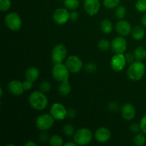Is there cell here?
I'll return each mask as SVG.
<instances>
[{"mask_svg":"<svg viewBox=\"0 0 146 146\" xmlns=\"http://www.w3.org/2000/svg\"><path fill=\"white\" fill-rule=\"evenodd\" d=\"M126 59H125L124 54H115V55L111 58V67L113 71L115 72H120L123 71L126 65Z\"/></svg>","mask_w":146,"mask_h":146,"instance_id":"obj_12","label":"cell"},{"mask_svg":"<svg viewBox=\"0 0 146 146\" xmlns=\"http://www.w3.org/2000/svg\"><path fill=\"white\" fill-rule=\"evenodd\" d=\"M121 3V0H104L103 4L108 9H113L118 7Z\"/></svg>","mask_w":146,"mask_h":146,"instance_id":"obj_28","label":"cell"},{"mask_svg":"<svg viewBox=\"0 0 146 146\" xmlns=\"http://www.w3.org/2000/svg\"><path fill=\"white\" fill-rule=\"evenodd\" d=\"M50 114L56 121H63L68 116V110L61 103H54L50 108Z\"/></svg>","mask_w":146,"mask_h":146,"instance_id":"obj_8","label":"cell"},{"mask_svg":"<svg viewBox=\"0 0 146 146\" xmlns=\"http://www.w3.org/2000/svg\"><path fill=\"white\" fill-rule=\"evenodd\" d=\"M11 7V0H0V10L2 12L9 11Z\"/></svg>","mask_w":146,"mask_h":146,"instance_id":"obj_30","label":"cell"},{"mask_svg":"<svg viewBox=\"0 0 146 146\" xmlns=\"http://www.w3.org/2000/svg\"><path fill=\"white\" fill-rule=\"evenodd\" d=\"M39 75V70L35 66H31L28 68L25 73L26 79H28L29 81H33V82H35L36 81L38 80Z\"/></svg>","mask_w":146,"mask_h":146,"instance_id":"obj_18","label":"cell"},{"mask_svg":"<svg viewBox=\"0 0 146 146\" xmlns=\"http://www.w3.org/2000/svg\"><path fill=\"white\" fill-rule=\"evenodd\" d=\"M79 0H64V5L69 11L76 10L79 7Z\"/></svg>","mask_w":146,"mask_h":146,"instance_id":"obj_24","label":"cell"},{"mask_svg":"<svg viewBox=\"0 0 146 146\" xmlns=\"http://www.w3.org/2000/svg\"><path fill=\"white\" fill-rule=\"evenodd\" d=\"M146 138L145 133H138L135 135L133 138V143L136 146H143L145 144Z\"/></svg>","mask_w":146,"mask_h":146,"instance_id":"obj_25","label":"cell"},{"mask_svg":"<svg viewBox=\"0 0 146 146\" xmlns=\"http://www.w3.org/2000/svg\"><path fill=\"white\" fill-rule=\"evenodd\" d=\"M79 19V14L76 10H73L70 12V20L72 21H76Z\"/></svg>","mask_w":146,"mask_h":146,"instance_id":"obj_39","label":"cell"},{"mask_svg":"<svg viewBox=\"0 0 146 146\" xmlns=\"http://www.w3.org/2000/svg\"><path fill=\"white\" fill-rule=\"evenodd\" d=\"M7 88L10 94L18 96L22 95L25 91L23 86V82L19 80H11V81H9L7 86Z\"/></svg>","mask_w":146,"mask_h":146,"instance_id":"obj_16","label":"cell"},{"mask_svg":"<svg viewBox=\"0 0 146 146\" xmlns=\"http://www.w3.org/2000/svg\"><path fill=\"white\" fill-rule=\"evenodd\" d=\"M130 130H131V132H133L135 134L140 133V131H141L140 123H132L130 125Z\"/></svg>","mask_w":146,"mask_h":146,"instance_id":"obj_35","label":"cell"},{"mask_svg":"<svg viewBox=\"0 0 146 146\" xmlns=\"http://www.w3.org/2000/svg\"><path fill=\"white\" fill-rule=\"evenodd\" d=\"M51 84L48 81H43L39 85V90L44 93H48L51 90Z\"/></svg>","mask_w":146,"mask_h":146,"instance_id":"obj_32","label":"cell"},{"mask_svg":"<svg viewBox=\"0 0 146 146\" xmlns=\"http://www.w3.org/2000/svg\"><path fill=\"white\" fill-rule=\"evenodd\" d=\"M84 68H85V70L88 73H95L96 71L97 68H98V66L94 63L90 62L86 64Z\"/></svg>","mask_w":146,"mask_h":146,"instance_id":"obj_33","label":"cell"},{"mask_svg":"<svg viewBox=\"0 0 146 146\" xmlns=\"http://www.w3.org/2000/svg\"><path fill=\"white\" fill-rule=\"evenodd\" d=\"M145 73V66L141 61H136L130 64L127 69V76L133 81H138L143 78Z\"/></svg>","mask_w":146,"mask_h":146,"instance_id":"obj_2","label":"cell"},{"mask_svg":"<svg viewBox=\"0 0 146 146\" xmlns=\"http://www.w3.org/2000/svg\"><path fill=\"white\" fill-rule=\"evenodd\" d=\"M94 135L97 142L100 143H106L111 139V133L110 130L106 127H100L95 131Z\"/></svg>","mask_w":146,"mask_h":146,"instance_id":"obj_15","label":"cell"},{"mask_svg":"<svg viewBox=\"0 0 146 146\" xmlns=\"http://www.w3.org/2000/svg\"><path fill=\"white\" fill-rule=\"evenodd\" d=\"M101 6L100 0H84V10L86 14L91 17L96 15L99 12Z\"/></svg>","mask_w":146,"mask_h":146,"instance_id":"obj_13","label":"cell"},{"mask_svg":"<svg viewBox=\"0 0 146 146\" xmlns=\"http://www.w3.org/2000/svg\"><path fill=\"white\" fill-rule=\"evenodd\" d=\"M115 29L120 36H126L131 34L133 29L131 24L128 21L125 19H121L115 24Z\"/></svg>","mask_w":146,"mask_h":146,"instance_id":"obj_14","label":"cell"},{"mask_svg":"<svg viewBox=\"0 0 146 146\" xmlns=\"http://www.w3.org/2000/svg\"><path fill=\"white\" fill-rule=\"evenodd\" d=\"M24 146H37V144L32 141H29L24 144Z\"/></svg>","mask_w":146,"mask_h":146,"instance_id":"obj_43","label":"cell"},{"mask_svg":"<svg viewBox=\"0 0 146 146\" xmlns=\"http://www.w3.org/2000/svg\"><path fill=\"white\" fill-rule=\"evenodd\" d=\"M64 146H77V144L74 141L73 142H68V143H66L64 144Z\"/></svg>","mask_w":146,"mask_h":146,"instance_id":"obj_44","label":"cell"},{"mask_svg":"<svg viewBox=\"0 0 146 146\" xmlns=\"http://www.w3.org/2000/svg\"><path fill=\"white\" fill-rule=\"evenodd\" d=\"M133 54L136 61H142L146 58V48L143 46H139L135 48Z\"/></svg>","mask_w":146,"mask_h":146,"instance_id":"obj_22","label":"cell"},{"mask_svg":"<svg viewBox=\"0 0 146 146\" xmlns=\"http://www.w3.org/2000/svg\"><path fill=\"white\" fill-rule=\"evenodd\" d=\"M100 27H101V30L102 31V32L105 34H111L113 30V24L112 21L108 19H103L100 24Z\"/></svg>","mask_w":146,"mask_h":146,"instance_id":"obj_20","label":"cell"},{"mask_svg":"<svg viewBox=\"0 0 146 146\" xmlns=\"http://www.w3.org/2000/svg\"><path fill=\"white\" fill-rule=\"evenodd\" d=\"M71 86L68 81L61 82L58 86V93L62 96H66L71 93Z\"/></svg>","mask_w":146,"mask_h":146,"instance_id":"obj_21","label":"cell"},{"mask_svg":"<svg viewBox=\"0 0 146 146\" xmlns=\"http://www.w3.org/2000/svg\"><path fill=\"white\" fill-rule=\"evenodd\" d=\"M98 47L101 51H106L111 48V43L107 39H101L98 43Z\"/></svg>","mask_w":146,"mask_h":146,"instance_id":"obj_29","label":"cell"},{"mask_svg":"<svg viewBox=\"0 0 146 146\" xmlns=\"http://www.w3.org/2000/svg\"><path fill=\"white\" fill-rule=\"evenodd\" d=\"M133 38L135 41H141L145 35V31L142 26H135L131 31Z\"/></svg>","mask_w":146,"mask_h":146,"instance_id":"obj_19","label":"cell"},{"mask_svg":"<svg viewBox=\"0 0 146 146\" xmlns=\"http://www.w3.org/2000/svg\"><path fill=\"white\" fill-rule=\"evenodd\" d=\"M135 7L139 12H146V0H137Z\"/></svg>","mask_w":146,"mask_h":146,"instance_id":"obj_31","label":"cell"},{"mask_svg":"<svg viewBox=\"0 0 146 146\" xmlns=\"http://www.w3.org/2000/svg\"><path fill=\"white\" fill-rule=\"evenodd\" d=\"M94 136L92 131L89 128H81L76 131L73 138L77 145H86L91 142Z\"/></svg>","mask_w":146,"mask_h":146,"instance_id":"obj_3","label":"cell"},{"mask_svg":"<svg viewBox=\"0 0 146 146\" xmlns=\"http://www.w3.org/2000/svg\"><path fill=\"white\" fill-rule=\"evenodd\" d=\"M0 91H1V94H0V96L1 97H2V96H3V88H0Z\"/></svg>","mask_w":146,"mask_h":146,"instance_id":"obj_45","label":"cell"},{"mask_svg":"<svg viewBox=\"0 0 146 146\" xmlns=\"http://www.w3.org/2000/svg\"><path fill=\"white\" fill-rule=\"evenodd\" d=\"M108 108L111 112H117L119 109V105L115 101H112V102H110L108 104Z\"/></svg>","mask_w":146,"mask_h":146,"instance_id":"obj_34","label":"cell"},{"mask_svg":"<svg viewBox=\"0 0 146 146\" xmlns=\"http://www.w3.org/2000/svg\"><path fill=\"white\" fill-rule=\"evenodd\" d=\"M127 40L124 36H118L111 41V49L114 54H124L127 50Z\"/></svg>","mask_w":146,"mask_h":146,"instance_id":"obj_11","label":"cell"},{"mask_svg":"<svg viewBox=\"0 0 146 146\" xmlns=\"http://www.w3.org/2000/svg\"><path fill=\"white\" fill-rule=\"evenodd\" d=\"M121 115L126 121H131L136 115V110L134 106L130 103L125 104L121 108Z\"/></svg>","mask_w":146,"mask_h":146,"instance_id":"obj_17","label":"cell"},{"mask_svg":"<svg viewBox=\"0 0 146 146\" xmlns=\"http://www.w3.org/2000/svg\"><path fill=\"white\" fill-rule=\"evenodd\" d=\"M65 64L68 67L70 72L73 74H78L84 67L82 61L76 55H71L66 58Z\"/></svg>","mask_w":146,"mask_h":146,"instance_id":"obj_9","label":"cell"},{"mask_svg":"<svg viewBox=\"0 0 146 146\" xmlns=\"http://www.w3.org/2000/svg\"><path fill=\"white\" fill-rule=\"evenodd\" d=\"M125 59H126L127 63H129V64H131V63L134 62L135 61V56H134L133 53H126L125 54Z\"/></svg>","mask_w":146,"mask_h":146,"instance_id":"obj_38","label":"cell"},{"mask_svg":"<svg viewBox=\"0 0 146 146\" xmlns=\"http://www.w3.org/2000/svg\"><path fill=\"white\" fill-rule=\"evenodd\" d=\"M69 10L65 7H60L56 9L53 14V20L56 24L58 25H63L66 24L70 20Z\"/></svg>","mask_w":146,"mask_h":146,"instance_id":"obj_10","label":"cell"},{"mask_svg":"<svg viewBox=\"0 0 146 146\" xmlns=\"http://www.w3.org/2000/svg\"><path fill=\"white\" fill-rule=\"evenodd\" d=\"M126 8L124 6L119 5L115 8V17L118 19V20L123 19L126 16Z\"/></svg>","mask_w":146,"mask_h":146,"instance_id":"obj_26","label":"cell"},{"mask_svg":"<svg viewBox=\"0 0 146 146\" xmlns=\"http://www.w3.org/2000/svg\"><path fill=\"white\" fill-rule=\"evenodd\" d=\"M76 115V112L74 109L71 108V109L68 110V117H69L70 118H74V117Z\"/></svg>","mask_w":146,"mask_h":146,"instance_id":"obj_41","label":"cell"},{"mask_svg":"<svg viewBox=\"0 0 146 146\" xmlns=\"http://www.w3.org/2000/svg\"><path fill=\"white\" fill-rule=\"evenodd\" d=\"M55 121L54 117L50 113H43L38 115L36 119V127L42 132L46 131L54 125Z\"/></svg>","mask_w":146,"mask_h":146,"instance_id":"obj_6","label":"cell"},{"mask_svg":"<svg viewBox=\"0 0 146 146\" xmlns=\"http://www.w3.org/2000/svg\"><path fill=\"white\" fill-rule=\"evenodd\" d=\"M140 126H141V130L143 133L146 134V115H143L141 118V121L139 122Z\"/></svg>","mask_w":146,"mask_h":146,"instance_id":"obj_37","label":"cell"},{"mask_svg":"<svg viewBox=\"0 0 146 146\" xmlns=\"http://www.w3.org/2000/svg\"><path fill=\"white\" fill-rule=\"evenodd\" d=\"M62 131L64 133V135L67 137L74 136L76 133L75 127L71 124H66L62 128Z\"/></svg>","mask_w":146,"mask_h":146,"instance_id":"obj_27","label":"cell"},{"mask_svg":"<svg viewBox=\"0 0 146 146\" xmlns=\"http://www.w3.org/2000/svg\"><path fill=\"white\" fill-rule=\"evenodd\" d=\"M48 143L51 146H61L64 145V139L59 135H53L50 137Z\"/></svg>","mask_w":146,"mask_h":146,"instance_id":"obj_23","label":"cell"},{"mask_svg":"<svg viewBox=\"0 0 146 146\" xmlns=\"http://www.w3.org/2000/svg\"><path fill=\"white\" fill-rule=\"evenodd\" d=\"M46 131H43V133L41 134H40L39 135V137H38V138H39L40 141H41V142L44 143V142H46V141H49V138L50 137H48V134L46 133H45Z\"/></svg>","mask_w":146,"mask_h":146,"instance_id":"obj_40","label":"cell"},{"mask_svg":"<svg viewBox=\"0 0 146 146\" xmlns=\"http://www.w3.org/2000/svg\"><path fill=\"white\" fill-rule=\"evenodd\" d=\"M141 24H142L143 27L146 28V13L141 18Z\"/></svg>","mask_w":146,"mask_h":146,"instance_id":"obj_42","label":"cell"},{"mask_svg":"<svg viewBox=\"0 0 146 146\" xmlns=\"http://www.w3.org/2000/svg\"><path fill=\"white\" fill-rule=\"evenodd\" d=\"M66 56L67 48L62 44L55 45L51 51V59L54 64L63 63L64 60L66 58Z\"/></svg>","mask_w":146,"mask_h":146,"instance_id":"obj_7","label":"cell"},{"mask_svg":"<svg viewBox=\"0 0 146 146\" xmlns=\"http://www.w3.org/2000/svg\"><path fill=\"white\" fill-rule=\"evenodd\" d=\"M52 76L58 82H64L68 81L70 76V71L68 67L64 63L54 64L52 68Z\"/></svg>","mask_w":146,"mask_h":146,"instance_id":"obj_4","label":"cell"},{"mask_svg":"<svg viewBox=\"0 0 146 146\" xmlns=\"http://www.w3.org/2000/svg\"><path fill=\"white\" fill-rule=\"evenodd\" d=\"M4 23L7 28L13 31L21 29L22 27V19L17 12H10L4 17Z\"/></svg>","mask_w":146,"mask_h":146,"instance_id":"obj_5","label":"cell"},{"mask_svg":"<svg viewBox=\"0 0 146 146\" xmlns=\"http://www.w3.org/2000/svg\"><path fill=\"white\" fill-rule=\"evenodd\" d=\"M23 86H24L25 91H29V90H31L34 87V82L28 79H26L23 82Z\"/></svg>","mask_w":146,"mask_h":146,"instance_id":"obj_36","label":"cell"},{"mask_svg":"<svg viewBox=\"0 0 146 146\" xmlns=\"http://www.w3.org/2000/svg\"><path fill=\"white\" fill-rule=\"evenodd\" d=\"M30 106L36 111H43L47 107L48 104V98L45 93L39 91H33L28 98Z\"/></svg>","mask_w":146,"mask_h":146,"instance_id":"obj_1","label":"cell"}]
</instances>
